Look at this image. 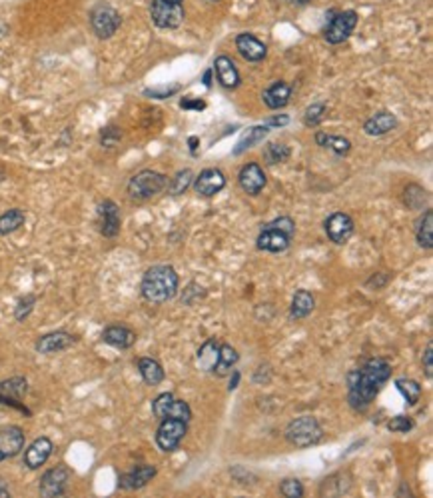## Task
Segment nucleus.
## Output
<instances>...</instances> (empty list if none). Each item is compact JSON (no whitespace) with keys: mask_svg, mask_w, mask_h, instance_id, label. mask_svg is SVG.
Masks as SVG:
<instances>
[{"mask_svg":"<svg viewBox=\"0 0 433 498\" xmlns=\"http://www.w3.org/2000/svg\"><path fill=\"white\" fill-rule=\"evenodd\" d=\"M280 492H282L286 498H302L303 497L302 482H300L298 478H286L282 484H280Z\"/></svg>","mask_w":433,"mask_h":498,"instance_id":"nucleus-40","label":"nucleus"},{"mask_svg":"<svg viewBox=\"0 0 433 498\" xmlns=\"http://www.w3.org/2000/svg\"><path fill=\"white\" fill-rule=\"evenodd\" d=\"M156 467L154 464H140V467L132 468L130 472L122 474L120 480H118V487L122 490H140L144 488L152 478L156 477Z\"/></svg>","mask_w":433,"mask_h":498,"instance_id":"nucleus-21","label":"nucleus"},{"mask_svg":"<svg viewBox=\"0 0 433 498\" xmlns=\"http://www.w3.org/2000/svg\"><path fill=\"white\" fill-rule=\"evenodd\" d=\"M68 480H71V470L64 464H58V467L46 470L41 478V494L44 498L62 497Z\"/></svg>","mask_w":433,"mask_h":498,"instance_id":"nucleus-12","label":"nucleus"},{"mask_svg":"<svg viewBox=\"0 0 433 498\" xmlns=\"http://www.w3.org/2000/svg\"><path fill=\"white\" fill-rule=\"evenodd\" d=\"M150 16L152 22H154L158 29L174 31V29H178L182 22H184L186 12H184V6H182L180 2H172V0H152Z\"/></svg>","mask_w":433,"mask_h":498,"instance_id":"nucleus-6","label":"nucleus"},{"mask_svg":"<svg viewBox=\"0 0 433 498\" xmlns=\"http://www.w3.org/2000/svg\"><path fill=\"white\" fill-rule=\"evenodd\" d=\"M293 234H296V223L290 216H280L272 223H268L262 228V233L256 240V246L266 253H283L290 248Z\"/></svg>","mask_w":433,"mask_h":498,"instance_id":"nucleus-3","label":"nucleus"},{"mask_svg":"<svg viewBox=\"0 0 433 498\" xmlns=\"http://www.w3.org/2000/svg\"><path fill=\"white\" fill-rule=\"evenodd\" d=\"M315 143L322 148H328L332 153L340 154V156H345V154L352 151V143L343 136H333V134L328 133H315Z\"/></svg>","mask_w":433,"mask_h":498,"instance_id":"nucleus-31","label":"nucleus"},{"mask_svg":"<svg viewBox=\"0 0 433 498\" xmlns=\"http://www.w3.org/2000/svg\"><path fill=\"white\" fill-rule=\"evenodd\" d=\"M138 370H140L142 380L148 385V387H158L162 380H164V368L156 360V358H150V356H142L138 358Z\"/></svg>","mask_w":433,"mask_h":498,"instance_id":"nucleus-26","label":"nucleus"},{"mask_svg":"<svg viewBox=\"0 0 433 498\" xmlns=\"http://www.w3.org/2000/svg\"><path fill=\"white\" fill-rule=\"evenodd\" d=\"M206 106V102H192L190 98H186V101H182V108H204Z\"/></svg>","mask_w":433,"mask_h":498,"instance_id":"nucleus-46","label":"nucleus"},{"mask_svg":"<svg viewBox=\"0 0 433 498\" xmlns=\"http://www.w3.org/2000/svg\"><path fill=\"white\" fill-rule=\"evenodd\" d=\"M290 148L286 146V144H278V143H270L266 144V148H264V161H266V164H282L286 163L288 158H290Z\"/></svg>","mask_w":433,"mask_h":498,"instance_id":"nucleus-35","label":"nucleus"},{"mask_svg":"<svg viewBox=\"0 0 433 498\" xmlns=\"http://www.w3.org/2000/svg\"><path fill=\"white\" fill-rule=\"evenodd\" d=\"M164 188H168V178L162 173L156 171H140L138 174H134L128 183V196L134 200H150L152 196L160 194Z\"/></svg>","mask_w":433,"mask_h":498,"instance_id":"nucleus-5","label":"nucleus"},{"mask_svg":"<svg viewBox=\"0 0 433 498\" xmlns=\"http://www.w3.org/2000/svg\"><path fill=\"white\" fill-rule=\"evenodd\" d=\"M180 286V276L174 270V266L170 265H156L150 266L144 276H142V296L154 303V305H162L172 300Z\"/></svg>","mask_w":433,"mask_h":498,"instance_id":"nucleus-2","label":"nucleus"},{"mask_svg":"<svg viewBox=\"0 0 433 498\" xmlns=\"http://www.w3.org/2000/svg\"><path fill=\"white\" fill-rule=\"evenodd\" d=\"M236 49L242 54L244 61L248 62H260L264 61L266 54H268V46H266L262 41H258L254 34H248V32L238 34V39H236Z\"/></svg>","mask_w":433,"mask_h":498,"instance_id":"nucleus-20","label":"nucleus"},{"mask_svg":"<svg viewBox=\"0 0 433 498\" xmlns=\"http://www.w3.org/2000/svg\"><path fill=\"white\" fill-rule=\"evenodd\" d=\"M186 432H188V422L178 418H162L160 427L156 430V444L162 452H174L178 450Z\"/></svg>","mask_w":433,"mask_h":498,"instance_id":"nucleus-8","label":"nucleus"},{"mask_svg":"<svg viewBox=\"0 0 433 498\" xmlns=\"http://www.w3.org/2000/svg\"><path fill=\"white\" fill-rule=\"evenodd\" d=\"M204 296H206V290L198 283H190L188 288L184 290V295H182V303L186 306H194L196 303H200Z\"/></svg>","mask_w":433,"mask_h":498,"instance_id":"nucleus-39","label":"nucleus"},{"mask_svg":"<svg viewBox=\"0 0 433 498\" xmlns=\"http://www.w3.org/2000/svg\"><path fill=\"white\" fill-rule=\"evenodd\" d=\"M152 412L156 418H178L188 422L192 418V410L188 402H184L180 398H176L172 392H162L154 398L152 402Z\"/></svg>","mask_w":433,"mask_h":498,"instance_id":"nucleus-10","label":"nucleus"},{"mask_svg":"<svg viewBox=\"0 0 433 498\" xmlns=\"http://www.w3.org/2000/svg\"><path fill=\"white\" fill-rule=\"evenodd\" d=\"M288 122H290L288 116H276V118H270V121L266 122V126H286Z\"/></svg>","mask_w":433,"mask_h":498,"instance_id":"nucleus-45","label":"nucleus"},{"mask_svg":"<svg viewBox=\"0 0 433 498\" xmlns=\"http://www.w3.org/2000/svg\"><path fill=\"white\" fill-rule=\"evenodd\" d=\"M192 184H194L196 194L210 198V196H216L218 193H222L224 186H226V176H224V173L220 168H206V171H202V173L194 178V183Z\"/></svg>","mask_w":433,"mask_h":498,"instance_id":"nucleus-15","label":"nucleus"},{"mask_svg":"<svg viewBox=\"0 0 433 498\" xmlns=\"http://www.w3.org/2000/svg\"><path fill=\"white\" fill-rule=\"evenodd\" d=\"M395 387H397V390L402 392L403 398L412 405V407H415L417 402H419V398H422V385L417 382V380H412V378H397L395 380Z\"/></svg>","mask_w":433,"mask_h":498,"instance_id":"nucleus-34","label":"nucleus"},{"mask_svg":"<svg viewBox=\"0 0 433 498\" xmlns=\"http://www.w3.org/2000/svg\"><path fill=\"white\" fill-rule=\"evenodd\" d=\"M102 342H106L108 346H114V348H120V350H126V348H130L136 342V332L130 330V328H126V326L112 325L108 328H104Z\"/></svg>","mask_w":433,"mask_h":498,"instance_id":"nucleus-25","label":"nucleus"},{"mask_svg":"<svg viewBox=\"0 0 433 498\" xmlns=\"http://www.w3.org/2000/svg\"><path fill=\"white\" fill-rule=\"evenodd\" d=\"M24 448V432L19 427L0 428V462L16 457Z\"/></svg>","mask_w":433,"mask_h":498,"instance_id":"nucleus-18","label":"nucleus"},{"mask_svg":"<svg viewBox=\"0 0 433 498\" xmlns=\"http://www.w3.org/2000/svg\"><path fill=\"white\" fill-rule=\"evenodd\" d=\"M172 2H180V4H182V2H184V0H172Z\"/></svg>","mask_w":433,"mask_h":498,"instance_id":"nucleus-50","label":"nucleus"},{"mask_svg":"<svg viewBox=\"0 0 433 498\" xmlns=\"http://www.w3.org/2000/svg\"><path fill=\"white\" fill-rule=\"evenodd\" d=\"M192 183H194V173H192L190 168H184V171H180V173L176 174L170 183H168V190H170V194H174V196H178V194L186 193L192 186Z\"/></svg>","mask_w":433,"mask_h":498,"instance_id":"nucleus-37","label":"nucleus"},{"mask_svg":"<svg viewBox=\"0 0 433 498\" xmlns=\"http://www.w3.org/2000/svg\"><path fill=\"white\" fill-rule=\"evenodd\" d=\"M325 234L333 244H345L353 234V220L350 214L333 213L323 223Z\"/></svg>","mask_w":433,"mask_h":498,"instance_id":"nucleus-14","label":"nucleus"},{"mask_svg":"<svg viewBox=\"0 0 433 498\" xmlns=\"http://www.w3.org/2000/svg\"><path fill=\"white\" fill-rule=\"evenodd\" d=\"M176 91H178V86H172V88H148V91H144V94L154 96V98H168Z\"/></svg>","mask_w":433,"mask_h":498,"instance_id":"nucleus-44","label":"nucleus"},{"mask_svg":"<svg viewBox=\"0 0 433 498\" xmlns=\"http://www.w3.org/2000/svg\"><path fill=\"white\" fill-rule=\"evenodd\" d=\"M214 72H216L218 82L222 84L224 88L234 91V88L240 86V81H242V78H240V72H238V68H236V64H234V61L230 56H218V59L214 61Z\"/></svg>","mask_w":433,"mask_h":498,"instance_id":"nucleus-23","label":"nucleus"},{"mask_svg":"<svg viewBox=\"0 0 433 498\" xmlns=\"http://www.w3.org/2000/svg\"><path fill=\"white\" fill-rule=\"evenodd\" d=\"M288 2H293V4H308L310 0H288Z\"/></svg>","mask_w":433,"mask_h":498,"instance_id":"nucleus-49","label":"nucleus"},{"mask_svg":"<svg viewBox=\"0 0 433 498\" xmlns=\"http://www.w3.org/2000/svg\"><path fill=\"white\" fill-rule=\"evenodd\" d=\"M264 104L272 111H280L283 106L290 104V98H292V86L288 82L278 81L273 82L272 86H268L266 91L262 92Z\"/></svg>","mask_w":433,"mask_h":498,"instance_id":"nucleus-24","label":"nucleus"},{"mask_svg":"<svg viewBox=\"0 0 433 498\" xmlns=\"http://www.w3.org/2000/svg\"><path fill=\"white\" fill-rule=\"evenodd\" d=\"M52 450H54V444H52L51 438L41 437L36 438L32 442L31 447L24 450V464L31 468V470H36L46 464V460L51 458Z\"/></svg>","mask_w":433,"mask_h":498,"instance_id":"nucleus-19","label":"nucleus"},{"mask_svg":"<svg viewBox=\"0 0 433 498\" xmlns=\"http://www.w3.org/2000/svg\"><path fill=\"white\" fill-rule=\"evenodd\" d=\"M218 356H220V342H218L216 338H208V340L198 348L196 362H198V366H200L204 372H214L216 362H218Z\"/></svg>","mask_w":433,"mask_h":498,"instance_id":"nucleus-27","label":"nucleus"},{"mask_svg":"<svg viewBox=\"0 0 433 498\" xmlns=\"http://www.w3.org/2000/svg\"><path fill=\"white\" fill-rule=\"evenodd\" d=\"M325 114H328V106H325L323 102L310 104V106L306 108V112H303V124H306V126H310V128H315V126H320V124H322L323 118H325Z\"/></svg>","mask_w":433,"mask_h":498,"instance_id":"nucleus-36","label":"nucleus"},{"mask_svg":"<svg viewBox=\"0 0 433 498\" xmlns=\"http://www.w3.org/2000/svg\"><path fill=\"white\" fill-rule=\"evenodd\" d=\"M392 377V365L385 358H370L348 375V400L353 410H365Z\"/></svg>","mask_w":433,"mask_h":498,"instance_id":"nucleus-1","label":"nucleus"},{"mask_svg":"<svg viewBox=\"0 0 433 498\" xmlns=\"http://www.w3.org/2000/svg\"><path fill=\"white\" fill-rule=\"evenodd\" d=\"M210 76H212V71H208V72H206V74H204V84H206V86H210V84H212Z\"/></svg>","mask_w":433,"mask_h":498,"instance_id":"nucleus-48","label":"nucleus"},{"mask_svg":"<svg viewBox=\"0 0 433 498\" xmlns=\"http://www.w3.org/2000/svg\"><path fill=\"white\" fill-rule=\"evenodd\" d=\"M28 392V380L24 377H12L0 382V405L21 410L24 415H31V410L24 407V397Z\"/></svg>","mask_w":433,"mask_h":498,"instance_id":"nucleus-9","label":"nucleus"},{"mask_svg":"<svg viewBox=\"0 0 433 498\" xmlns=\"http://www.w3.org/2000/svg\"><path fill=\"white\" fill-rule=\"evenodd\" d=\"M120 138H122L120 128H116V126H106V128L100 133V144L102 146H106V148L116 146V144L120 143Z\"/></svg>","mask_w":433,"mask_h":498,"instance_id":"nucleus-41","label":"nucleus"},{"mask_svg":"<svg viewBox=\"0 0 433 498\" xmlns=\"http://www.w3.org/2000/svg\"><path fill=\"white\" fill-rule=\"evenodd\" d=\"M238 360H240V355L232 345H220V356H218V362H216V368H214V375L216 377L230 375L234 366L238 365Z\"/></svg>","mask_w":433,"mask_h":498,"instance_id":"nucleus-29","label":"nucleus"},{"mask_svg":"<svg viewBox=\"0 0 433 498\" xmlns=\"http://www.w3.org/2000/svg\"><path fill=\"white\" fill-rule=\"evenodd\" d=\"M423 370H425V375H427V378L433 377V346L432 342L425 346V352H423Z\"/></svg>","mask_w":433,"mask_h":498,"instance_id":"nucleus-43","label":"nucleus"},{"mask_svg":"<svg viewBox=\"0 0 433 498\" xmlns=\"http://www.w3.org/2000/svg\"><path fill=\"white\" fill-rule=\"evenodd\" d=\"M268 133H270V126H266V124H260V126H252V128H248V131L242 134V138L238 141V144H236L234 154L238 156V154L246 153L248 148H252V146H256V144H260L264 138L268 136Z\"/></svg>","mask_w":433,"mask_h":498,"instance_id":"nucleus-30","label":"nucleus"},{"mask_svg":"<svg viewBox=\"0 0 433 498\" xmlns=\"http://www.w3.org/2000/svg\"><path fill=\"white\" fill-rule=\"evenodd\" d=\"M313 308H315V298H313L312 293L303 290V288L296 290L292 308H290V316H292L293 320H302L306 316H310L313 312Z\"/></svg>","mask_w":433,"mask_h":498,"instance_id":"nucleus-28","label":"nucleus"},{"mask_svg":"<svg viewBox=\"0 0 433 498\" xmlns=\"http://www.w3.org/2000/svg\"><path fill=\"white\" fill-rule=\"evenodd\" d=\"M238 183H240V188H242L244 193L250 194V196H258L264 190L268 178H266V173H264V168L260 164L248 163L244 164L242 171L238 174Z\"/></svg>","mask_w":433,"mask_h":498,"instance_id":"nucleus-16","label":"nucleus"},{"mask_svg":"<svg viewBox=\"0 0 433 498\" xmlns=\"http://www.w3.org/2000/svg\"><path fill=\"white\" fill-rule=\"evenodd\" d=\"M415 238L422 248L432 250L433 248V210H425L415 226Z\"/></svg>","mask_w":433,"mask_h":498,"instance_id":"nucleus-32","label":"nucleus"},{"mask_svg":"<svg viewBox=\"0 0 433 498\" xmlns=\"http://www.w3.org/2000/svg\"><path fill=\"white\" fill-rule=\"evenodd\" d=\"M397 124L400 122H397V116L393 112L382 111L363 122V133L367 134V136H383V134L395 131Z\"/></svg>","mask_w":433,"mask_h":498,"instance_id":"nucleus-22","label":"nucleus"},{"mask_svg":"<svg viewBox=\"0 0 433 498\" xmlns=\"http://www.w3.org/2000/svg\"><path fill=\"white\" fill-rule=\"evenodd\" d=\"M26 220V214L22 213L21 208H11L4 214H0V234L9 236V234L16 233L22 224Z\"/></svg>","mask_w":433,"mask_h":498,"instance_id":"nucleus-33","label":"nucleus"},{"mask_svg":"<svg viewBox=\"0 0 433 498\" xmlns=\"http://www.w3.org/2000/svg\"><path fill=\"white\" fill-rule=\"evenodd\" d=\"M286 440L296 448L315 447L323 438V430L320 422L313 417H300L292 420L286 427Z\"/></svg>","mask_w":433,"mask_h":498,"instance_id":"nucleus-4","label":"nucleus"},{"mask_svg":"<svg viewBox=\"0 0 433 498\" xmlns=\"http://www.w3.org/2000/svg\"><path fill=\"white\" fill-rule=\"evenodd\" d=\"M122 19L116 9H112L110 4H98L94 6L90 12V26L92 32L100 39V41H108L112 39L116 31L120 29Z\"/></svg>","mask_w":433,"mask_h":498,"instance_id":"nucleus-7","label":"nucleus"},{"mask_svg":"<svg viewBox=\"0 0 433 498\" xmlns=\"http://www.w3.org/2000/svg\"><path fill=\"white\" fill-rule=\"evenodd\" d=\"M232 372H234V378H232V380H230V387H228V388H230V392L238 388V380H240V372H238V370H232Z\"/></svg>","mask_w":433,"mask_h":498,"instance_id":"nucleus-47","label":"nucleus"},{"mask_svg":"<svg viewBox=\"0 0 433 498\" xmlns=\"http://www.w3.org/2000/svg\"><path fill=\"white\" fill-rule=\"evenodd\" d=\"M214 2H218V0H214Z\"/></svg>","mask_w":433,"mask_h":498,"instance_id":"nucleus-51","label":"nucleus"},{"mask_svg":"<svg viewBox=\"0 0 433 498\" xmlns=\"http://www.w3.org/2000/svg\"><path fill=\"white\" fill-rule=\"evenodd\" d=\"M387 428L392 432H409L413 428V422L407 417H393L390 422H387Z\"/></svg>","mask_w":433,"mask_h":498,"instance_id":"nucleus-42","label":"nucleus"},{"mask_svg":"<svg viewBox=\"0 0 433 498\" xmlns=\"http://www.w3.org/2000/svg\"><path fill=\"white\" fill-rule=\"evenodd\" d=\"M34 305H36V296L26 295V296H22V298H19V303H16V310H14V318H16L19 322L26 320L28 315L34 310Z\"/></svg>","mask_w":433,"mask_h":498,"instance_id":"nucleus-38","label":"nucleus"},{"mask_svg":"<svg viewBox=\"0 0 433 498\" xmlns=\"http://www.w3.org/2000/svg\"><path fill=\"white\" fill-rule=\"evenodd\" d=\"M355 26H358V14L353 11H343L335 14L332 22L328 24V29L323 31V39L330 44H342L352 36Z\"/></svg>","mask_w":433,"mask_h":498,"instance_id":"nucleus-11","label":"nucleus"},{"mask_svg":"<svg viewBox=\"0 0 433 498\" xmlns=\"http://www.w3.org/2000/svg\"><path fill=\"white\" fill-rule=\"evenodd\" d=\"M76 342V338L66 332V330H54V332H48V335L41 336L36 340V350L41 355H56V352H62L66 348H71L72 345Z\"/></svg>","mask_w":433,"mask_h":498,"instance_id":"nucleus-17","label":"nucleus"},{"mask_svg":"<svg viewBox=\"0 0 433 498\" xmlns=\"http://www.w3.org/2000/svg\"><path fill=\"white\" fill-rule=\"evenodd\" d=\"M98 214V230L106 238H116L120 233V208L114 200H102L96 208Z\"/></svg>","mask_w":433,"mask_h":498,"instance_id":"nucleus-13","label":"nucleus"}]
</instances>
